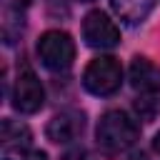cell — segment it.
Instances as JSON below:
<instances>
[{
    "mask_svg": "<svg viewBox=\"0 0 160 160\" xmlns=\"http://www.w3.org/2000/svg\"><path fill=\"white\" fill-rule=\"evenodd\" d=\"M152 2H155V0H110L112 10H115L125 22H130V25L142 22L145 15L150 12Z\"/></svg>",
    "mask_w": 160,
    "mask_h": 160,
    "instance_id": "ba28073f",
    "label": "cell"
},
{
    "mask_svg": "<svg viewBox=\"0 0 160 160\" xmlns=\"http://www.w3.org/2000/svg\"><path fill=\"white\" fill-rule=\"evenodd\" d=\"M38 58L48 70L65 72L75 60V42L62 30H48L38 40Z\"/></svg>",
    "mask_w": 160,
    "mask_h": 160,
    "instance_id": "3957f363",
    "label": "cell"
},
{
    "mask_svg": "<svg viewBox=\"0 0 160 160\" xmlns=\"http://www.w3.org/2000/svg\"><path fill=\"white\" fill-rule=\"evenodd\" d=\"M60 160H92V155H90L85 148H72V150H68Z\"/></svg>",
    "mask_w": 160,
    "mask_h": 160,
    "instance_id": "30bf717a",
    "label": "cell"
},
{
    "mask_svg": "<svg viewBox=\"0 0 160 160\" xmlns=\"http://www.w3.org/2000/svg\"><path fill=\"white\" fill-rule=\"evenodd\" d=\"M25 160H48V155H45V152H42V150H30V152H28V158H25Z\"/></svg>",
    "mask_w": 160,
    "mask_h": 160,
    "instance_id": "7c38bea8",
    "label": "cell"
},
{
    "mask_svg": "<svg viewBox=\"0 0 160 160\" xmlns=\"http://www.w3.org/2000/svg\"><path fill=\"white\" fill-rule=\"evenodd\" d=\"M45 102V90H42V82L38 80V75L22 65L18 78H15V88H12V105L18 112L22 115H32L42 108Z\"/></svg>",
    "mask_w": 160,
    "mask_h": 160,
    "instance_id": "277c9868",
    "label": "cell"
},
{
    "mask_svg": "<svg viewBox=\"0 0 160 160\" xmlns=\"http://www.w3.org/2000/svg\"><path fill=\"white\" fill-rule=\"evenodd\" d=\"M85 130V112L80 110H60L58 115H52V120L48 122V138L58 145H65V142H72L82 135Z\"/></svg>",
    "mask_w": 160,
    "mask_h": 160,
    "instance_id": "8992f818",
    "label": "cell"
},
{
    "mask_svg": "<svg viewBox=\"0 0 160 160\" xmlns=\"http://www.w3.org/2000/svg\"><path fill=\"white\" fill-rule=\"evenodd\" d=\"M152 150L160 155V132H155V138H152Z\"/></svg>",
    "mask_w": 160,
    "mask_h": 160,
    "instance_id": "4fadbf2b",
    "label": "cell"
},
{
    "mask_svg": "<svg viewBox=\"0 0 160 160\" xmlns=\"http://www.w3.org/2000/svg\"><path fill=\"white\" fill-rule=\"evenodd\" d=\"M122 85V65L112 55H100L90 60V65L82 72V88L98 98L118 92Z\"/></svg>",
    "mask_w": 160,
    "mask_h": 160,
    "instance_id": "7a4b0ae2",
    "label": "cell"
},
{
    "mask_svg": "<svg viewBox=\"0 0 160 160\" xmlns=\"http://www.w3.org/2000/svg\"><path fill=\"white\" fill-rule=\"evenodd\" d=\"M2 145L5 148H28L30 145V128L18 122V120H2V130H0Z\"/></svg>",
    "mask_w": 160,
    "mask_h": 160,
    "instance_id": "9c48e42d",
    "label": "cell"
},
{
    "mask_svg": "<svg viewBox=\"0 0 160 160\" xmlns=\"http://www.w3.org/2000/svg\"><path fill=\"white\" fill-rule=\"evenodd\" d=\"M98 145L102 152L108 155H120V152H128L138 138H140V128L138 122L122 112V110H108L100 120H98Z\"/></svg>",
    "mask_w": 160,
    "mask_h": 160,
    "instance_id": "6da1fadb",
    "label": "cell"
},
{
    "mask_svg": "<svg viewBox=\"0 0 160 160\" xmlns=\"http://www.w3.org/2000/svg\"><path fill=\"white\" fill-rule=\"evenodd\" d=\"M80 2H90V0H80Z\"/></svg>",
    "mask_w": 160,
    "mask_h": 160,
    "instance_id": "5bb4252c",
    "label": "cell"
},
{
    "mask_svg": "<svg viewBox=\"0 0 160 160\" xmlns=\"http://www.w3.org/2000/svg\"><path fill=\"white\" fill-rule=\"evenodd\" d=\"M82 38H85V42L90 48L110 50V48H115L120 42V28L102 10H92L82 20Z\"/></svg>",
    "mask_w": 160,
    "mask_h": 160,
    "instance_id": "5b68a950",
    "label": "cell"
},
{
    "mask_svg": "<svg viewBox=\"0 0 160 160\" xmlns=\"http://www.w3.org/2000/svg\"><path fill=\"white\" fill-rule=\"evenodd\" d=\"M130 82L140 92H158L160 90V68L152 65L148 58H135L130 62Z\"/></svg>",
    "mask_w": 160,
    "mask_h": 160,
    "instance_id": "52a82bcc",
    "label": "cell"
},
{
    "mask_svg": "<svg viewBox=\"0 0 160 160\" xmlns=\"http://www.w3.org/2000/svg\"><path fill=\"white\" fill-rule=\"evenodd\" d=\"M30 2H32V0H5V8H8V10H18V12H22Z\"/></svg>",
    "mask_w": 160,
    "mask_h": 160,
    "instance_id": "8fae6325",
    "label": "cell"
}]
</instances>
